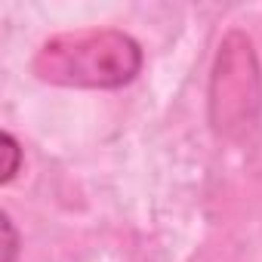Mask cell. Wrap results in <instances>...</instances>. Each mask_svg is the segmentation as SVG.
<instances>
[{
	"instance_id": "3",
	"label": "cell",
	"mask_w": 262,
	"mask_h": 262,
	"mask_svg": "<svg viewBox=\"0 0 262 262\" xmlns=\"http://www.w3.org/2000/svg\"><path fill=\"white\" fill-rule=\"evenodd\" d=\"M7 262H13V253H16V237H13V225L7 222Z\"/></svg>"
},
{
	"instance_id": "2",
	"label": "cell",
	"mask_w": 262,
	"mask_h": 262,
	"mask_svg": "<svg viewBox=\"0 0 262 262\" xmlns=\"http://www.w3.org/2000/svg\"><path fill=\"white\" fill-rule=\"evenodd\" d=\"M4 145H7V155H10V164H7V170H4V182H7V179H13V173H16L19 148H16V142H13V136H4Z\"/></svg>"
},
{
	"instance_id": "1",
	"label": "cell",
	"mask_w": 262,
	"mask_h": 262,
	"mask_svg": "<svg viewBox=\"0 0 262 262\" xmlns=\"http://www.w3.org/2000/svg\"><path fill=\"white\" fill-rule=\"evenodd\" d=\"M43 59H50L43 77L77 86H117L139 71V47L114 31L62 37L47 43Z\"/></svg>"
}]
</instances>
